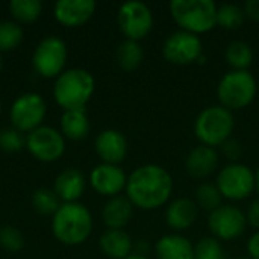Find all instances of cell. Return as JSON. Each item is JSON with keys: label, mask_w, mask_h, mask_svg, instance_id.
Wrapping results in <instances>:
<instances>
[{"label": "cell", "mask_w": 259, "mask_h": 259, "mask_svg": "<svg viewBox=\"0 0 259 259\" xmlns=\"http://www.w3.org/2000/svg\"><path fill=\"white\" fill-rule=\"evenodd\" d=\"M90 184L94 191L106 197H115L126 190L127 176L120 165L99 164L90 173Z\"/></svg>", "instance_id": "14"}, {"label": "cell", "mask_w": 259, "mask_h": 259, "mask_svg": "<svg viewBox=\"0 0 259 259\" xmlns=\"http://www.w3.org/2000/svg\"><path fill=\"white\" fill-rule=\"evenodd\" d=\"M134 205L131 200L124 196H115L111 197L103 209H102V219L108 229H123L132 219Z\"/></svg>", "instance_id": "21"}, {"label": "cell", "mask_w": 259, "mask_h": 259, "mask_svg": "<svg viewBox=\"0 0 259 259\" xmlns=\"http://www.w3.org/2000/svg\"><path fill=\"white\" fill-rule=\"evenodd\" d=\"M30 202L36 212H39L42 215H52V217L61 206V200L58 199L55 191L50 188H39V190L33 191Z\"/></svg>", "instance_id": "30"}, {"label": "cell", "mask_w": 259, "mask_h": 259, "mask_svg": "<svg viewBox=\"0 0 259 259\" xmlns=\"http://www.w3.org/2000/svg\"><path fill=\"white\" fill-rule=\"evenodd\" d=\"M46 114L47 105L41 94L23 93L14 100L9 111V118L12 127H15L21 134H29L42 126Z\"/></svg>", "instance_id": "8"}, {"label": "cell", "mask_w": 259, "mask_h": 259, "mask_svg": "<svg viewBox=\"0 0 259 259\" xmlns=\"http://www.w3.org/2000/svg\"><path fill=\"white\" fill-rule=\"evenodd\" d=\"M96 90L94 76L80 67L64 70L55 80L53 97L64 111L85 109Z\"/></svg>", "instance_id": "2"}, {"label": "cell", "mask_w": 259, "mask_h": 259, "mask_svg": "<svg viewBox=\"0 0 259 259\" xmlns=\"http://www.w3.org/2000/svg\"><path fill=\"white\" fill-rule=\"evenodd\" d=\"M100 250L111 259H124L132 255L134 243L123 229H108L99 240Z\"/></svg>", "instance_id": "22"}, {"label": "cell", "mask_w": 259, "mask_h": 259, "mask_svg": "<svg viewBox=\"0 0 259 259\" xmlns=\"http://www.w3.org/2000/svg\"><path fill=\"white\" fill-rule=\"evenodd\" d=\"M2 67H3V58H2V53H0V70H2Z\"/></svg>", "instance_id": "40"}, {"label": "cell", "mask_w": 259, "mask_h": 259, "mask_svg": "<svg viewBox=\"0 0 259 259\" xmlns=\"http://www.w3.org/2000/svg\"><path fill=\"white\" fill-rule=\"evenodd\" d=\"M23 27L12 20L0 21V53L14 50L23 41Z\"/></svg>", "instance_id": "29"}, {"label": "cell", "mask_w": 259, "mask_h": 259, "mask_svg": "<svg viewBox=\"0 0 259 259\" xmlns=\"http://www.w3.org/2000/svg\"><path fill=\"white\" fill-rule=\"evenodd\" d=\"M215 185L225 199L244 200L255 191V173L250 167L234 162L220 170Z\"/></svg>", "instance_id": "9"}, {"label": "cell", "mask_w": 259, "mask_h": 259, "mask_svg": "<svg viewBox=\"0 0 259 259\" xmlns=\"http://www.w3.org/2000/svg\"><path fill=\"white\" fill-rule=\"evenodd\" d=\"M225 58L234 70H247L253 62V50L244 41H232L225 50Z\"/></svg>", "instance_id": "25"}, {"label": "cell", "mask_w": 259, "mask_h": 259, "mask_svg": "<svg viewBox=\"0 0 259 259\" xmlns=\"http://www.w3.org/2000/svg\"><path fill=\"white\" fill-rule=\"evenodd\" d=\"M199 215V206L194 200L181 197L171 202L165 211V222L175 231H184L194 225Z\"/></svg>", "instance_id": "19"}, {"label": "cell", "mask_w": 259, "mask_h": 259, "mask_svg": "<svg viewBox=\"0 0 259 259\" xmlns=\"http://www.w3.org/2000/svg\"><path fill=\"white\" fill-rule=\"evenodd\" d=\"M246 214L232 205H222L215 211L209 212L208 217V228L219 241H231L241 237L246 231Z\"/></svg>", "instance_id": "12"}, {"label": "cell", "mask_w": 259, "mask_h": 259, "mask_svg": "<svg viewBox=\"0 0 259 259\" xmlns=\"http://www.w3.org/2000/svg\"><path fill=\"white\" fill-rule=\"evenodd\" d=\"M143 47L140 41L124 39L117 49V62L126 71L137 70L143 62Z\"/></svg>", "instance_id": "24"}, {"label": "cell", "mask_w": 259, "mask_h": 259, "mask_svg": "<svg viewBox=\"0 0 259 259\" xmlns=\"http://www.w3.org/2000/svg\"><path fill=\"white\" fill-rule=\"evenodd\" d=\"M124 259H149L147 256H143V255H137V253H132V255H129L127 258Z\"/></svg>", "instance_id": "39"}, {"label": "cell", "mask_w": 259, "mask_h": 259, "mask_svg": "<svg viewBox=\"0 0 259 259\" xmlns=\"http://www.w3.org/2000/svg\"><path fill=\"white\" fill-rule=\"evenodd\" d=\"M258 93V85L249 70H232L226 73L217 87V97L223 108L234 111L249 106Z\"/></svg>", "instance_id": "6"}, {"label": "cell", "mask_w": 259, "mask_h": 259, "mask_svg": "<svg viewBox=\"0 0 259 259\" xmlns=\"http://www.w3.org/2000/svg\"><path fill=\"white\" fill-rule=\"evenodd\" d=\"M93 231V215L90 209L79 203H61L52 217V232L65 246H79Z\"/></svg>", "instance_id": "3"}, {"label": "cell", "mask_w": 259, "mask_h": 259, "mask_svg": "<svg viewBox=\"0 0 259 259\" xmlns=\"http://www.w3.org/2000/svg\"><path fill=\"white\" fill-rule=\"evenodd\" d=\"M87 187V181L85 176L80 170L70 167V168H64L53 182V191L58 196V199L62 203H71V202H77Z\"/></svg>", "instance_id": "17"}, {"label": "cell", "mask_w": 259, "mask_h": 259, "mask_svg": "<svg viewBox=\"0 0 259 259\" xmlns=\"http://www.w3.org/2000/svg\"><path fill=\"white\" fill-rule=\"evenodd\" d=\"M0 112H2V100H0Z\"/></svg>", "instance_id": "41"}, {"label": "cell", "mask_w": 259, "mask_h": 259, "mask_svg": "<svg viewBox=\"0 0 259 259\" xmlns=\"http://www.w3.org/2000/svg\"><path fill=\"white\" fill-rule=\"evenodd\" d=\"M94 149L102 162L118 165L127 155V140L117 129H105L96 137Z\"/></svg>", "instance_id": "15"}, {"label": "cell", "mask_w": 259, "mask_h": 259, "mask_svg": "<svg viewBox=\"0 0 259 259\" xmlns=\"http://www.w3.org/2000/svg\"><path fill=\"white\" fill-rule=\"evenodd\" d=\"M235 259H250V258H235Z\"/></svg>", "instance_id": "42"}, {"label": "cell", "mask_w": 259, "mask_h": 259, "mask_svg": "<svg viewBox=\"0 0 259 259\" xmlns=\"http://www.w3.org/2000/svg\"><path fill=\"white\" fill-rule=\"evenodd\" d=\"M220 147H222V152H223L225 158L229 159V161H232V164L237 162V161L240 159L241 153H243V147H241L240 141L232 140V138H229V140H228L226 143H223Z\"/></svg>", "instance_id": "34"}, {"label": "cell", "mask_w": 259, "mask_h": 259, "mask_svg": "<svg viewBox=\"0 0 259 259\" xmlns=\"http://www.w3.org/2000/svg\"><path fill=\"white\" fill-rule=\"evenodd\" d=\"M194 259H226V253L217 238L205 237L194 246Z\"/></svg>", "instance_id": "31"}, {"label": "cell", "mask_w": 259, "mask_h": 259, "mask_svg": "<svg viewBox=\"0 0 259 259\" xmlns=\"http://www.w3.org/2000/svg\"><path fill=\"white\" fill-rule=\"evenodd\" d=\"M255 191L259 194V167L255 171Z\"/></svg>", "instance_id": "38"}, {"label": "cell", "mask_w": 259, "mask_h": 259, "mask_svg": "<svg viewBox=\"0 0 259 259\" xmlns=\"http://www.w3.org/2000/svg\"><path fill=\"white\" fill-rule=\"evenodd\" d=\"M155 255L158 259H194V246L187 237L170 234L156 241Z\"/></svg>", "instance_id": "20"}, {"label": "cell", "mask_w": 259, "mask_h": 259, "mask_svg": "<svg viewBox=\"0 0 259 259\" xmlns=\"http://www.w3.org/2000/svg\"><path fill=\"white\" fill-rule=\"evenodd\" d=\"M222 200H223V196H222L220 190L217 188V185H214V184L205 182L196 188V200L194 202L200 209L212 212L222 206Z\"/></svg>", "instance_id": "28"}, {"label": "cell", "mask_w": 259, "mask_h": 259, "mask_svg": "<svg viewBox=\"0 0 259 259\" xmlns=\"http://www.w3.org/2000/svg\"><path fill=\"white\" fill-rule=\"evenodd\" d=\"M67 44L56 35L44 36L32 53V65L42 77H58L67 62Z\"/></svg>", "instance_id": "7"}, {"label": "cell", "mask_w": 259, "mask_h": 259, "mask_svg": "<svg viewBox=\"0 0 259 259\" xmlns=\"http://www.w3.org/2000/svg\"><path fill=\"white\" fill-rule=\"evenodd\" d=\"M219 165V153L209 146H196L185 158V170L194 179H205L211 176Z\"/></svg>", "instance_id": "18"}, {"label": "cell", "mask_w": 259, "mask_h": 259, "mask_svg": "<svg viewBox=\"0 0 259 259\" xmlns=\"http://www.w3.org/2000/svg\"><path fill=\"white\" fill-rule=\"evenodd\" d=\"M235 127L232 111L222 105L205 108L194 121V135L203 146L219 147L226 143Z\"/></svg>", "instance_id": "5"}, {"label": "cell", "mask_w": 259, "mask_h": 259, "mask_svg": "<svg viewBox=\"0 0 259 259\" xmlns=\"http://www.w3.org/2000/svg\"><path fill=\"white\" fill-rule=\"evenodd\" d=\"M26 146V138L15 127H5L0 131V149L5 152H18Z\"/></svg>", "instance_id": "33"}, {"label": "cell", "mask_w": 259, "mask_h": 259, "mask_svg": "<svg viewBox=\"0 0 259 259\" xmlns=\"http://www.w3.org/2000/svg\"><path fill=\"white\" fill-rule=\"evenodd\" d=\"M26 147L35 159L53 162L64 155L65 138L61 131L42 124L26 135Z\"/></svg>", "instance_id": "11"}, {"label": "cell", "mask_w": 259, "mask_h": 259, "mask_svg": "<svg viewBox=\"0 0 259 259\" xmlns=\"http://www.w3.org/2000/svg\"><path fill=\"white\" fill-rule=\"evenodd\" d=\"M246 219H247V225H250L255 229H259V199L250 203Z\"/></svg>", "instance_id": "35"}, {"label": "cell", "mask_w": 259, "mask_h": 259, "mask_svg": "<svg viewBox=\"0 0 259 259\" xmlns=\"http://www.w3.org/2000/svg\"><path fill=\"white\" fill-rule=\"evenodd\" d=\"M117 21L126 39L140 41L150 33L153 27V14L146 3L131 0L118 8Z\"/></svg>", "instance_id": "10"}, {"label": "cell", "mask_w": 259, "mask_h": 259, "mask_svg": "<svg viewBox=\"0 0 259 259\" xmlns=\"http://www.w3.org/2000/svg\"><path fill=\"white\" fill-rule=\"evenodd\" d=\"M247 252L250 255V259H259V231L249 238Z\"/></svg>", "instance_id": "37"}, {"label": "cell", "mask_w": 259, "mask_h": 259, "mask_svg": "<svg viewBox=\"0 0 259 259\" xmlns=\"http://www.w3.org/2000/svg\"><path fill=\"white\" fill-rule=\"evenodd\" d=\"M61 134L68 140H83L90 134V118L85 109L64 111L61 115Z\"/></svg>", "instance_id": "23"}, {"label": "cell", "mask_w": 259, "mask_h": 259, "mask_svg": "<svg viewBox=\"0 0 259 259\" xmlns=\"http://www.w3.org/2000/svg\"><path fill=\"white\" fill-rule=\"evenodd\" d=\"M243 11L246 17H249L253 21H259V0H247L243 5Z\"/></svg>", "instance_id": "36"}, {"label": "cell", "mask_w": 259, "mask_h": 259, "mask_svg": "<svg viewBox=\"0 0 259 259\" xmlns=\"http://www.w3.org/2000/svg\"><path fill=\"white\" fill-rule=\"evenodd\" d=\"M0 246L8 252H20L24 247V235L15 226L0 228Z\"/></svg>", "instance_id": "32"}, {"label": "cell", "mask_w": 259, "mask_h": 259, "mask_svg": "<svg viewBox=\"0 0 259 259\" xmlns=\"http://www.w3.org/2000/svg\"><path fill=\"white\" fill-rule=\"evenodd\" d=\"M168 8L181 30L199 36L217 26V5L212 0H171Z\"/></svg>", "instance_id": "4"}, {"label": "cell", "mask_w": 259, "mask_h": 259, "mask_svg": "<svg viewBox=\"0 0 259 259\" xmlns=\"http://www.w3.org/2000/svg\"><path fill=\"white\" fill-rule=\"evenodd\" d=\"M246 20V14L243 11V6L234 5V3H225L222 6H217V26L235 30L243 26Z\"/></svg>", "instance_id": "26"}, {"label": "cell", "mask_w": 259, "mask_h": 259, "mask_svg": "<svg viewBox=\"0 0 259 259\" xmlns=\"http://www.w3.org/2000/svg\"><path fill=\"white\" fill-rule=\"evenodd\" d=\"M203 55V46L197 35L178 30L171 33L164 46H162V56L175 65H188Z\"/></svg>", "instance_id": "13"}, {"label": "cell", "mask_w": 259, "mask_h": 259, "mask_svg": "<svg viewBox=\"0 0 259 259\" xmlns=\"http://www.w3.org/2000/svg\"><path fill=\"white\" fill-rule=\"evenodd\" d=\"M96 6L94 0H58L53 6V15L61 24L77 27L93 17Z\"/></svg>", "instance_id": "16"}, {"label": "cell", "mask_w": 259, "mask_h": 259, "mask_svg": "<svg viewBox=\"0 0 259 259\" xmlns=\"http://www.w3.org/2000/svg\"><path fill=\"white\" fill-rule=\"evenodd\" d=\"M173 193L170 173L158 164H144L127 176L126 197L140 209L152 211L165 205Z\"/></svg>", "instance_id": "1"}, {"label": "cell", "mask_w": 259, "mask_h": 259, "mask_svg": "<svg viewBox=\"0 0 259 259\" xmlns=\"http://www.w3.org/2000/svg\"><path fill=\"white\" fill-rule=\"evenodd\" d=\"M9 11L15 20L21 23H32L41 15L42 3L39 0H11Z\"/></svg>", "instance_id": "27"}]
</instances>
